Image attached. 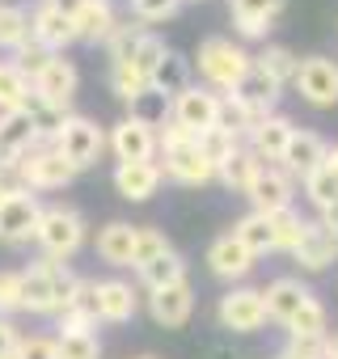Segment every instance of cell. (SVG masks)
Returning a JSON list of instances; mask_svg holds the SVG:
<instances>
[{
  "label": "cell",
  "instance_id": "obj_1",
  "mask_svg": "<svg viewBox=\"0 0 338 359\" xmlns=\"http://www.w3.org/2000/svg\"><path fill=\"white\" fill-rule=\"evenodd\" d=\"M76 292V275L68 271V262L55 258H39L34 266L22 271V309L39 313V317H55Z\"/></svg>",
  "mask_w": 338,
  "mask_h": 359
},
{
  "label": "cell",
  "instance_id": "obj_2",
  "mask_svg": "<svg viewBox=\"0 0 338 359\" xmlns=\"http://www.w3.org/2000/svg\"><path fill=\"white\" fill-rule=\"evenodd\" d=\"M156 165H161V173L165 177H174V182H182V187H203V182H212L216 177V169L208 165V156L199 152V144H195V135H187L182 127H174V123H165L161 131H156Z\"/></svg>",
  "mask_w": 338,
  "mask_h": 359
},
{
  "label": "cell",
  "instance_id": "obj_3",
  "mask_svg": "<svg viewBox=\"0 0 338 359\" xmlns=\"http://www.w3.org/2000/svg\"><path fill=\"white\" fill-rule=\"evenodd\" d=\"M195 64H199V76L208 81V89L216 93H233L245 76H250V68H254V55L250 51H241L233 39H203L199 43V55H195Z\"/></svg>",
  "mask_w": 338,
  "mask_h": 359
},
{
  "label": "cell",
  "instance_id": "obj_4",
  "mask_svg": "<svg viewBox=\"0 0 338 359\" xmlns=\"http://www.w3.org/2000/svg\"><path fill=\"white\" fill-rule=\"evenodd\" d=\"M51 148L64 156V165H68L72 173H81V169H93V165L102 161V152H106V131H102L93 118H85V114H64L60 131L51 135Z\"/></svg>",
  "mask_w": 338,
  "mask_h": 359
},
{
  "label": "cell",
  "instance_id": "obj_5",
  "mask_svg": "<svg viewBox=\"0 0 338 359\" xmlns=\"http://www.w3.org/2000/svg\"><path fill=\"white\" fill-rule=\"evenodd\" d=\"M34 245L43 250V258H55V262L72 258L85 245V216L76 208H64V203L43 208L39 229H34Z\"/></svg>",
  "mask_w": 338,
  "mask_h": 359
},
{
  "label": "cell",
  "instance_id": "obj_6",
  "mask_svg": "<svg viewBox=\"0 0 338 359\" xmlns=\"http://www.w3.org/2000/svg\"><path fill=\"white\" fill-rule=\"evenodd\" d=\"M169 123L182 127L187 135H203L212 127L224 123V106H220V93H212L208 85H187L182 93L169 97Z\"/></svg>",
  "mask_w": 338,
  "mask_h": 359
},
{
  "label": "cell",
  "instance_id": "obj_7",
  "mask_svg": "<svg viewBox=\"0 0 338 359\" xmlns=\"http://www.w3.org/2000/svg\"><path fill=\"white\" fill-rule=\"evenodd\" d=\"M13 177H18V187H26V191L39 195V191H64L76 173L64 165V156H60L51 144H34V148L18 161Z\"/></svg>",
  "mask_w": 338,
  "mask_h": 359
},
{
  "label": "cell",
  "instance_id": "obj_8",
  "mask_svg": "<svg viewBox=\"0 0 338 359\" xmlns=\"http://www.w3.org/2000/svg\"><path fill=\"white\" fill-rule=\"evenodd\" d=\"M39 216H43V203L34 191L26 187H13L0 203V241L5 245H26L34 241V229H39Z\"/></svg>",
  "mask_w": 338,
  "mask_h": 359
},
{
  "label": "cell",
  "instance_id": "obj_9",
  "mask_svg": "<svg viewBox=\"0 0 338 359\" xmlns=\"http://www.w3.org/2000/svg\"><path fill=\"white\" fill-rule=\"evenodd\" d=\"M76 85H81V72H76V64L64 60V55H51V64L30 81L34 102L47 106V110H60V114H68V106H72V97H76Z\"/></svg>",
  "mask_w": 338,
  "mask_h": 359
},
{
  "label": "cell",
  "instance_id": "obj_10",
  "mask_svg": "<svg viewBox=\"0 0 338 359\" xmlns=\"http://www.w3.org/2000/svg\"><path fill=\"white\" fill-rule=\"evenodd\" d=\"M106 144L119 156V165H127V161H156V123H148L144 114L119 118L110 127Z\"/></svg>",
  "mask_w": 338,
  "mask_h": 359
},
{
  "label": "cell",
  "instance_id": "obj_11",
  "mask_svg": "<svg viewBox=\"0 0 338 359\" xmlns=\"http://www.w3.org/2000/svg\"><path fill=\"white\" fill-rule=\"evenodd\" d=\"M292 85H296V93H300L309 106H321V110L338 106V64L325 60V55H309V60H300Z\"/></svg>",
  "mask_w": 338,
  "mask_h": 359
},
{
  "label": "cell",
  "instance_id": "obj_12",
  "mask_svg": "<svg viewBox=\"0 0 338 359\" xmlns=\"http://www.w3.org/2000/svg\"><path fill=\"white\" fill-rule=\"evenodd\" d=\"M220 325L233 334H254L266 325V304L258 287H233L229 296H220Z\"/></svg>",
  "mask_w": 338,
  "mask_h": 359
},
{
  "label": "cell",
  "instance_id": "obj_13",
  "mask_svg": "<svg viewBox=\"0 0 338 359\" xmlns=\"http://www.w3.org/2000/svg\"><path fill=\"white\" fill-rule=\"evenodd\" d=\"M34 144H43V140H39V127H34V118H30L26 110L0 114V173L13 177L18 161H22Z\"/></svg>",
  "mask_w": 338,
  "mask_h": 359
},
{
  "label": "cell",
  "instance_id": "obj_14",
  "mask_svg": "<svg viewBox=\"0 0 338 359\" xmlns=\"http://www.w3.org/2000/svg\"><path fill=\"white\" fill-rule=\"evenodd\" d=\"M148 313L165 330H182L191 321V313H195V287H191V279H178V283H169V287L148 292Z\"/></svg>",
  "mask_w": 338,
  "mask_h": 359
},
{
  "label": "cell",
  "instance_id": "obj_15",
  "mask_svg": "<svg viewBox=\"0 0 338 359\" xmlns=\"http://www.w3.org/2000/svg\"><path fill=\"white\" fill-rule=\"evenodd\" d=\"M245 195H250V203H254L258 216H275V212L292 208V177L279 165H262L254 173V182L245 187Z\"/></svg>",
  "mask_w": 338,
  "mask_h": 359
},
{
  "label": "cell",
  "instance_id": "obj_16",
  "mask_svg": "<svg viewBox=\"0 0 338 359\" xmlns=\"http://www.w3.org/2000/svg\"><path fill=\"white\" fill-rule=\"evenodd\" d=\"M165 182V173L156 161H127V165H114V191L127 199V203H148Z\"/></svg>",
  "mask_w": 338,
  "mask_h": 359
},
{
  "label": "cell",
  "instance_id": "obj_17",
  "mask_svg": "<svg viewBox=\"0 0 338 359\" xmlns=\"http://www.w3.org/2000/svg\"><path fill=\"white\" fill-rule=\"evenodd\" d=\"M292 258L304 266V271H325L338 262V233L325 229L321 220H304V237L300 245L292 250Z\"/></svg>",
  "mask_w": 338,
  "mask_h": 359
},
{
  "label": "cell",
  "instance_id": "obj_18",
  "mask_svg": "<svg viewBox=\"0 0 338 359\" xmlns=\"http://www.w3.org/2000/svg\"><path fill=\"white\" fill-rule=\"evenodd\" d=\"M30 39H34L39 47H47L51 55H60V51H68V47L76 43V30H72V18L55 13L51 5H39V9L30 13Z\"/></svg>",
  "mask_w": 338,
  "mask_h": 359
},
{
  "label": "cell",
  "instance_id": "obj_19",
  "mask_svg": "<svg viewBox=\"0 0 338 359\" xmlns=\"http://www.w3.org/2000/svg\"><path fill=\"white\" fill-rule=\"evenodd\" d=\"M208 266H212V275L216 279H245L250 271H254V254L233 237V233H224V237H216L212 245H208Z\"/></svg>",
  "mask_w": 338,
  "mask_h": 359
},
{
  "label": "cell",
  "instance_id": "obj_20",
  "mask_svg": "<svg viewBox=\"0 0 338 359\" xmlns=\"http://www.w3.org/2000/svg\"><path fill=\"white\" fill-rule=\"evenodd\" d=\"M292 118H283V114H271L266 123H258L254 131H250V152L262 161V165H279L283 161V152H288V140H292Z\"/></svg>",
  "mask_w": 338,
  "mask_h": 359
},
{
  "label": "cell",
  "instance_id": "obj_21",
  "mask_svg": "<svg viewBox=\"0 0 338 359\" xmlns=\"http://www.w3.org/2000/svg\"><path fill=\"white\" fill-rule=\"evenodd\" d=\"M325 140L321 135H313V131H292V140H288V152H283V161H279V169L288 173V177H309L321 161H325Z\"/></svg>",
  "mask_w": 338,
  "mask_h": 359
},
{
  "label": "cell",
  "instance_id": "obj_22",
  "mask_svg": "<svg viewBox=\"0 0 338 359\" xmlns=\"http://www.w3.org/2000/svg\"><path fill=\"white\" fill-rule=\"evenodd\" d=\"M288 0H233V26L241 39H266L271 22L283 13Z\"/></svg>",
  "mask_w": 338,
  "mask_h": 359
},
{
  "label": "cell",
  "instance_id": "obj_23",
  "mask_svg": "<svg viewBox=\"0 0 338 359\" xmlns=\"http://www.w3.org/2000/svg\"><path fill=\"white\" fill-rule=\"evenodd\" d=\"M313 292L300 283V279H292V275H283V279H275V283H266V292H262V304H266V317H275V321H292L296 313H300V304L309 300Z\"/></svg>",
  "mask_w": 338,
  "mask_h": 359
},
{
  "label": "cell",
  "instance_id": "obj_24",
  "mask_svg": "<svg viewBox=\"0 0 338 359\" xmlns=\"http://www.w3.org/2000/svg\"><path fill=\"white\" fill-rule=\"evenodd\" d=\"M135 309H140V300H135L131 283H123V279H102L97 283V321L123 325V321L135 317Z\"/></svg>",
  "mask_w": 338,
  "mask_h": 359
},
{
  "label": "cell",
  "instance_id": "obj_25",
  "mask_svg": "<svg viewBox=\"0 0 338 359\" xmlns=\"http://www.w3.org/2000/svg\"><path fill=\"white\" fill-rule=\"evenodd\" d=\"M114 26H119V18H114V0H89V5H85L76 18H72L76 43H89V47L106 43Z\"/></svg>",
  "mask_w": 338,
  "mask_h": 359
},
{
  "label": "cell",
  "instance_id": "obj_26",
  "mask_svg": "<svg viewBox=\"0 0 338 359\" xmlns=\"http://www.w3.org/2000/svg\"><path fill=\"white\" fill-rule=\"evenodd\" d=\"M135 229H140V224H127V220H110L106 229H97V258L110 262V266H131Z\"/></svg>",
  "mask_w": 338,
  "mask_h": 359
},
{
  "label": "cell",
  "instance_id": "obj_27",
  "mask_svg": "<svg viewBox=\"0 0 338 359\" xmlns=\"http://www.w3.org/2000/svg\"><path fill=\"white\" fill-rule=\"evenodd\" d=\"M191 85V64L178 55V51H165V60L152 68L148 76V93H161V97H174Z\"/></svg>",
  "mask_w": 338,
  "mask_h": 359
},
{
  "label": "cell",
  "instance_id": "obj_28",
  "mask_svg": "<svg viewBox=\"0 0 338 359\" xmlns=\"http://www.w3.org/2000/svg\"><path fill=\"white\" fill-rule=\"evenodd\" d=\"M30 97H34V89H30L26 72H22L13 60H0V114H18V110H26Z\"/></svg>",
  "mask_w": 338,
  "mask_h": 359
},
{
  "label": "cell",
  "instance_id": "obj_29",
  "mask_svg": "<svg viewBox=\"0 0 338 359\" xmlns=\"http://www.w3.org/2000/svg\"><path fill=\"white\" fill-rule=\"evenodd\" d=\"M135 275H140V283H144L148 292H156V287H169V283L187 279V262H182L178 250H165V254H156L152 262H144Z\"/></svg>",
  "mask_w": 338,
  "mask_h": 359
},
{
  "label": "cell",
  "instance_id": "obj_30",
  "mask_svg": "<svg viewBox=\"0 0 338 359\" xmlns=\"http://www.w3.org/2000/svg\"><path fill=\"white\" fill-rule=\"evenodd\" d=\"M288 330H292V342H325V338H330V321H325L321 300L309 296V300L300 304V313L288 321Z\"/></svg>",
  "mask_w": 338,
  "mask_h": 359
},
{
  "label": "cell",
  "instance_id": "obj_31",
  "mask_svg": "<svg viewBox=\"0 0 338 359\" xmlns=\"http://www.w3.org/2000/svg\"><path fill=\"white\" fill-rule=\"evenodd\" d=\"M195 144H199V152L208 156V165H212V169H220L237 148H245V144H241V131H237V127H229V123H220V127L203 131Z\"/></svg>",
  "mask_w": 338,
  "mask_h": 359
},
{
  "label": "cell",
  "instance_id": "obj_32",
  "mask_svg": "<svg viewBox=\"0 0 338 359\" xmlns=\"http://www.w3.org/2000/svg\"><path fill=\"white\" fill-rule=\"evenodd\" d=\"M233 237L254 254V258H262V254H275V233H271V216H258V212H250V216H241L237 220V229H233Z\"/></svg>",
  "mask_w": 338,
  "mask_h": 359
},
{
  "label": "cell",
  "instance_id": "obj_33",
  "mask_svg": "<svg viewBox=\"0 0 338 359\" xmlns=\"http://www.w3.org/2000/svg\"><path fill=\"white\" fill-rule=\"evenodd\" d=\"M304 182V195H309V203L317 208V212H325L334 199H338V169L330 165V152H325V161L309 173V177H300Z\"/></svg>",
  "mask_w": 338,
  "mask_h": 359
},
{
  "label": "cell",
  "instance_id": "obj_34",
  "mask_svg": "<svg viewBox=\"0 0 338 359\" xmlns=\"http://www.w3.org/2000/svg\"><path fill=\"white\" fill-rule=\"evenodd\" d=\"M258 169H262V161H258L250 148H237V152L216 169V177H220L229 191H241V195H245V187L254 182V173H258Z\"/></svg>",
  "mask_w": 338,
  "mask_h": 359
},
{
  "label": "cell",
  "instance_id": "obj_35",
  "mask_svg": "<svg viewBox=\"0 0 338 359\" xmlns=\"http://www.w3.org/2000/svg\"><path fill=\"white\" fill-rule=\"evenodd\" d=\"M296 64H300V60H296L288 47H266L262 55H254V68H258L271 85H279V89L296 81Z\"/></svg>",
  "mask_w": 338,
  "mask_h": 359
},
{
  "label": "cell",
  "instance_id": "obj_36",
  "mask_svg": "<svg viewBox=\"0 0 338 359\" xmlns=\"http://www.w3.org/2000/svg\"><path fill=\"white\" fill-rule=\"evenodd\" d=\"M30 39V13L22 5H0V47L18 51Z\"/></svg>",
  "mask_w": 338,
  "mask_h": 359
},
{
  "label": "cell",
  "instance_id": "obj_37",
  "mask_svg": "<svg viewBox=\"0 0 338 359\" xmlns=\"http://www.w3.org/2000/svg\"><path fill=\"white\" fill-rule=\"evenodd\" d=\"M165 51H169V47H165V39H161V34H148V30H144L127 64H131V68H135V72H140V76L148 81V76H152V68H156V64L165 60Z\"/></svg>",
  "mask_w": 338,
  "mask_h": 359
},
{
  "label": "cell",
  "instance_id": "obj_38",
  "mask_svg": "<svg viewBox=\"0 0 338 359\" xmlns=\"http://www.w3.org/2000/svg\"><path fill=\"white\" fill-rule=\"evenodd\" d=\"M110 89H114V97H123V102H144V97H148V81H144L131 64H110Z\"/></svg>",
  "mask_w": 338,
  "mask_h": 359
},
{
  "label": "cell",
  "instance_id": "obj_39",
  "mask_svg": "<svg viewBox=\"0 0 338 359\" xmlns=\"http://www.w3.org/2000/svg\"><path fill=\"white\" fill-rule=\"evenodd\" d=\"M271 233H275V250H296L300 245V237H304V220L292 212V208H283V212H275L271 216Z\"/></svg>",
  "mask_w": 338,
  "mask_h": 359
},
{
  "label": "cell",
  "instance_id": "obj_40",
  "mask_svg": "<svg viewBox=\"0 0 338 359\" xmlns=\"http://www.w3.org/2000/svg\"><path fill=\"white\" fill-rule=\"evenodd\" d=\"M55 351L60 359H102L97 334H55Z\"/></svg>",
  "mask_w": 338,
  "mask_h": 359
},
{
  "label": "cell",
  "instance_id": "obj_41",
  "mask_svg": "<svg viewBox=\"0 0 338 359\" xmlns=\"http://www.w3.org/2000/svg\"><path fill=\"white\" fill-rule=\"evenodd\" d=\"M140 34H144L140 26H131V22L123 26V22H119V26L110 30V39L102 43V47H106V55H110V64H127V60H131V51H135V43H140Z\"/></svg>",
  "mask_w": 338,
  "mask_h": 359
},
{
  "label": "cell",
  "instance_id": "obj_42",
  "mask_svg": "<svg viewBox=\"0 0 338 359\" xmlns=\"http://www.w3.org/2000/svg\"><path fill=\"white\" fill-rule=\"evenodd\" d=\"M165 250H174V245H169V237H165L161 229H135V254H131V266L140 271L144 262H152V258L165 254Z\"/></svg>",
  "mask_w": 338,
  "mask_h": 359
},
{
  "label": "cell",
  "instance_id": "obj_43",
  "mask_svg": "<svg viewBox=\"0 0 338 359\" xmlns=\"http://www.w3.org/2000/svg\"><path fill=\"white\" fill-rule=\"evenodd\" d=\"M13 55H18L13 64H18V68L26 72V81H34V76H39V72H43V68L51 64V51H47V47H39L34 39H26V43H22V47H18Z\"/></svg>",
  "mask_w": 338,
  "mask_h": 359
},
{
  "label": "cell",
  "instance_id": "obj_44",
  "mask_svg": "<svg viewBox=\"0 0 338 359\" xmlns=\"http://www.w3.org/2000/svg\"><path fill=\"white\" fill-rule=\"evenodd\" d=\"M22 313V271H0V317Z\"/></svg>",
  "mask_w": 338,
  "mask_h": 359
},
{
  "label": "cell",
  "instance_id": "obj_45",
  "mask_svg": "<svg viewBox=\"0 0 338 359\" xmlns=\"http://www.w3.org/2000/svg\"><path fill=\"white\" fill-rule=\"evenodd\" d=\"M178 5L182 0H131V13H135V22H169L178 13Z\"/></svg>",
  "mask_w": 338,
  "mask_h": 359
},
{
  "label": "cell",
  "instance_id": "obj_46",
  "mask_svg": "<svg viewBox=\"0 0 338 359\" xmlns=\"http://www.w3.org/2000/svg\"><path fill=\"white\" fill-rule=\"evenodd\" d=\"M93 325H97V317L85 313V309H76V304H68V309L55 313V330L60 334H93Z\"/></svg>",
  "mask_w": 338,
  "mask_h": 359
},
{
  "label": "cell",
  "instance_id": "obj_47",
  "mask_svg": "<svg viewBox=\"0 0 338 359\" xmlns=\"http://www.w3.org/2000/svg\"><path fill=\"white\" fill-rule=\"evenodd\" d=\"M13 359H60V351H55V338L47 334H22Z\"/></svg>",
  "mask_w": 338,
  "mask_h": 359
},
{
  "label": "cell",
  "instance_id": "obj_48",
  "mask_svg": "<svg viewBox=\"0 0 338 359\" xmlns=\"http://www.w3.org/2000/svg\"><path fill=\"white\" fill-rule=\"evenodd\" d=\"M22 342V330L13 325V317H0V359H13Z\"/></svg>",
  "mask_w": 338,
  "mask_h": 359
},
{
  "label": "cell",
  "instance_id": "obj_49",
  "mask_svg": "<svg viewBox=\"0 0 338 359\" xmlns=\"http://www.w3.org/2000/svg\"><path fill=\"white\" fill-rule=\"evenodd\" d=\"M43 5H51L55 13H64V18H76L85 5H89V0H43Z\"/></svg>",
  "mask_w": 338,
  "mask_h": 359
},
{
  "label": "cell",
  "instance_id": "obj_50",
  "mask_svg": "<svg viewBox=\"0 0 338 359\" xmlns=\"http://www.w3.org/2000/svg\"><path fill=\"white\" fill-rule=\"evenodd\" d=\"M321 224H325V229H334V233H338V199H334V203H330V208H325V212H321Z\"/></svg>",
  "mask_w": 338,
  "mask_h": 359
},
{
  "label": "cell",
  "instance_id": "obj_51",
  "mask_svg": "<svg viewBox=\"0 0 338 359\" xmlns=\"http://www.w3.org/2000/svg\"><path fill=\"white\" fill-rule=\"evenodd\" d=\"M321 359H338V334H330V338H325V346H321Z\"/></svg>",
  "mask_w": 338,
  "mask_h": 359
},
{
  "label": "cell",
  "instance_id": "obj_52",
  "mask_svg": "<svg viewBox=\"0 0 338 359\" xmlns=\"http://www.w3.org/2000/svg\"><path fill=\"white\" fill-rule=\"evenodd\" d=\"M13 187H18V182H13V177H5V173H0V203H5V195H9Z\"/></svg>",
  "mask_w": 338,
  "mask_h": 359
},
{
  "label": "cell",
  "instance_id": "obj_53",
  "mask_svg": "<svg viewBox=\"0 0 338 359\" xmlns=\"http://www.w3.org/2000/svg\"><path fill=\"white\" fill-rule=\"evenodd\" d=\"M275 359H304V355H296V351H292V346H288V351H279V355H275Z\"/></svg>",
  "mask_w": 338,
  "mask_h": 359
},
{
  "label": "cell",
  "instance_id": "obj_54",
  "mask_svg": "<svg viewBox=\"0 0 338 359\" xmlns=\"http://www.w3.org/2000/svg\"><path fill=\"white\" fill-rule=\"evenodd\" d=\"M330 165H334V169H338V148H330Z\"/></svg>",
  "mask_w": 338,
  "mask_h": 359
},
{
  "label": "cell",
  "instance_id": "obj_55",
  "mask_svg": "<svg viewBox=\"0 0 338 359\" xmlns=\"http://www.w3.org/2000/svg\"><path fill=\"white\" fill-rule=\"evenodd\" d=\"M135 359H156V355H135Z\"/></svg>",
  "mask_w": 338,
  "mask_h": 359
}]
</instances>
